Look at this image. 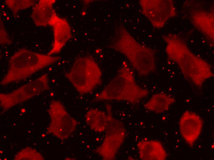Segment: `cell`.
I'll list each match as a JSON object with an SVG mask.
<instances>
[{
  "instance_id": "obj_1",
  "label": "cell",
  "mask_w": 214,
  "mask_h": 160,
  "mask_svg": "<svg viewBox=\"0 0 214 160\" xmlns=\"http://www.w3.org/2000/svg\"><path fill=\"white\" fill-rule=\"evenodd\" d=\"M163 38L167 44L165 51L168 58L177 64L185 79L201 87L214 76L210 65L192 53L179 36L170 34Z\"/></svg>"
},
{
  "instance_id": "obj_2",
  "label": "cell",
  "mask_w": 214,
  "mask_h": 160,
  "mask_svg": "<svg viewBox=\"0 0 214 160\" xmlns=\"http://www.w3.org/2000/svg\"><path fill=\"white\" fill-rule=\"evenodd\" d=\"M109 47L124 56L141 76L146 77L156 70L154 51L138 42L122 22L116 25Z\"/></svg>"
},
{
  "instance_id": "obj_3",
  "label": "cell",
  "mask_w": 214,
  "mask_h": 160,
  "mask_svg": "<svg viewBox=\"0 0 214 160\" xmlns=\"http://www.w3.org/2000/svg\"><path fill=\"white\" fill-rule=\"evenodd\" d=\"M149 94L148 90L136 82L133 73L126 62H124L115 77L94 100L125 101L133 104L139 102Z\"/></svg>"
},
{
  "instance_id": "obj_4",
  "label": "cell",
  "mask_w": 214,
  "mask_h": 160,
  "mask_svg": "<svg viewBox=\"0 0 214 160\" xmlns=\"http://www.w3.org/2000/svg\"><path fill=\"white\" fill-rule=\"evenodd\" d=\"M61 57L44 54L22 48L10 58L7 71L0 82L6 86L27 79L35 73L52 65Z\"/></svg>"
},
{
  "instance_id": "obj_5",
  "label": "cell",
  "mask_w": 214,
  "mask_h": 160,
  "mask_svg": "<svg viewBox=\"0 0 214 160\" xmlns=\"http://www.w3.org/2000/svg\"><path fill=\"white\" fill-rule=\"evenodd\" d=\"M65 76L81 95L92 92L102 82L101 70L91 56L76 58Z\"/></svg>"
},
{
  "instance_id": "obj_6",
  "label": "cell",
  "mask_w": 214,
  "mask_h": 160,
  "mask_svg": "<svg viewBox=\"0 0 214 160\" xmlns=\"http://www.w3.org/2000/svg\"><path fill=\"white\" fill-rule=\"evenodd\" d=\"M108 122L101 144L94 151L104 160H113L123 144L126 134L123 123L113 116L110 105H106Z\"/></svg>"
},
{
  "instance_id": "obj_7",
  "label": "cell",
  "mask_w": 214,
  "mask_h": 160,
  "mask_svg": "<svg viewBox=\"0 0 214 160\" xmlns=\"http://www.w3.org/2000/svg\"><path fill=\"white\" fill-rule=\"evenodd\" d=\"M50 89L48 75L45 74L8 94L0 93L1 106L6 111L35 95Z\"/></svg>"
},
{
  "instance_id": "obj_8",
  "label": "cell",
  "mask_w": 214,
  "mask_h": 160,
  "mask_svg": "<svg viewBox=\"0 0 214 160\" xmlns=\"http://www.w3.org/2000/svg\"><path fill=\"white\" fill-rule=\"evenodd\" d=\"M48 111L50 122L47 132L61 140L68 138L75 130L77 122L70 116L58 101L52 100Z\"/></svg>"
},
{
  "instance_id": "obj_9",
  "label": "cell",
  "mask_w": 214,
  "mask_h": 160,
  "mask_svg": "<svg viewBox=\"0 0 214 160\" xmlns=\"http://www.w3.org/2000/svg\"><path fill=\"white\" fill-rule=\"evenodd\" d=\"M143 14L155 28L161 29L176 13L172 0H141L139 1Z\"/></svg>"
},
{
  "instance_id": "obj_10",
  "label": "cell",
  "mask_w": 214,
  "mask_h": 160,
  "mask_svg": "<svg viewBox=\"0 0 214 160\" xmlns=\"http://www.w3.org/2000/svg\"><path fill=\"white\" fill-rule=\"evenodd\" d=\"M179 125L182 137L189 146H192L202 131L203 121L201 118L195 113L186 110L182 115Z\"/></svg>"
},
{
  "instance_id": "obj_11",
  "label": "cell",
  "mask_w": 214,
  "mask_h": 160,
  "mask_svg": "<svg viewBox=\"0 0 214 160\" xmlns=\"http://www.w3.org/2000/svg\"><path fill=\"white\" fill-rule=\"evenodd\" d=\"M49 26L53 27L54 39L52 47L47 54L52 55L60 52L72 35L70 27L67 21L59 17L56 13L52 19Z\"/></svg>"
},
{
  "instance_id": "obj_12",
  "label": "cell",
  "mask_w": 214,
  "mask_h": 160,
  "mask_svg": "<svg viewBox=\"0 0 214 160\" xmlns=\"http://www.w3.org/2000/svg\"><path fill=\"white\" fill-rule=\"evenodd\" d=\"M140 158L142 160H165L167 154L159 142L143 139L137 143Z\"/></svg>"
},
{
  "instance_id": "obj_13",
  "label": "cell",
  "mask_w": 214,
  "mask_h": 160,
  "mask_svg": "<svg viewBox=\"0 0 214 160\" xmlns=\"http://www.w3.org/2000/svg\"><path fill=\"white\" fill-rule=\"evenodd\" d=\"M55 0H40L33 6L31 15L34 24L38 26L49 25L56 13L53 7Z\"/></svg>"
},
{
  "instance_id": "obj_14",
  "label": "cell",
  "mask_w": 214,
  "mask_h": 160,
  "mask_svg": "<svg viewBox=\"0 0 214 160\" xmlns=\"http://www.w3.org/2000/svg\"><path fill=\"white\" fill-rule=\"evenodd\" d=\"M212 14L198 10L193 13L192 19L195 27L213 41L214 20Z\"/></svg>"
},
{
  "instance_id": "obj_15",
  "label": "cell",
  "mask_w": 214,
  "mask_h": 160,
  "mask_svg": "<svg viewBox=\"0 0 214 160\" xmlns=\"http://www.w3.org/2000/svg\"><path fill=\"white\" fill-rule=\"evenodd\" d=\"M175 102L174 98L163 93L153 94L144 105L147 110L157 114L163 113L168 110Z\"/></svg>"
},
{
  "instance_id": "obj_16",
  "label": "cell",
  "mask_w": 214,
  "mask_h": 160,
  "mask_svg": "<svg viewBox=\"0 0 214 160\" xmlns=\"http://www.w3.org/2000/svg\"><path fill=\"white\" fill-rule=\"evenodd\" d=\"M86 124L91 130L98 133H102L105 130L107 122L106 113L97 108H92L85 115Z\"/></svg>"
},
{
  "instance_id": "obj_17",
  "label": "cell",
  "mask_w": 214,
  "mask_h": 160,
  "mask_svg": "<svg viewBox=\"0 0 214 160\" xmlns=\"http://www.w3.org/2000/svg\"><path fill=\"white\" fill-rule=\"evenodd\" d=\"M35 0H6L5 3L11 10L14 17L21 10L34 6L37 2Z\"/></svg>"
},
{
  "instance_id": "obj_18",
  "label": "cell",
  "mask_w": 214,
  "mask_h": 160,
  "mask_svg": "<svg viewBox=\"0 0 214 160\" xmlns=\"http://www.w3.org/2000/svg\"><path fill=\"white\" fill-rule=\"evenodd\" d=\"M0 43L1 45H9L12 43L4 26L3 23L0 16Z\"/></svg>"
},
{
  "instance_id": "obj_19",
  "label": "cell",
  "mask_w": 214,
  "mask_h": 160,
  "mask_svg": "<svg viewBox=\"0 0 214 160\" xmlns=\"http://www.w3.org/2000/svg\"><path fill=\"white\" fill-rule=\"evenodd\" d=\"M45 136V135H44V134H43L42 135V137H44Z\"/></svg>"
}]
</instances>
